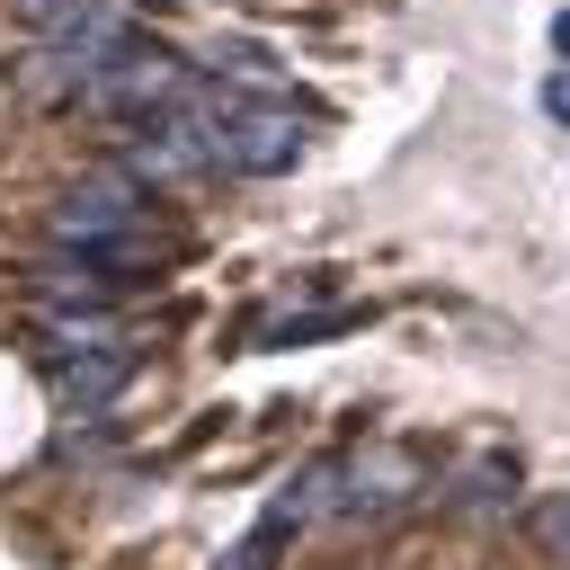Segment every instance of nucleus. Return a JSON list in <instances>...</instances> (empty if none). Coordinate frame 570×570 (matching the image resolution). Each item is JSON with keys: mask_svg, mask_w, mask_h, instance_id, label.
Here are the masks:
<instances>
[{"mask_svg": "<svg viewBox=\"0 0 570 570\" xmlns=\"http://www.w3.org/2000/svg\"><path fill=\"white\" fill-rule=\"evenodd\" d=\"M205 160L249 169V178H276V169H294V160H303V125H294V116H276V107H223V116H214V134H205Z\"/></svg>", "mask_w": 570, "mask_h": 570, "instance_id": "nucleus-1", "label": "nucleus"}, {"mask_svg": "<svg viewBox=\"0 0 570 570\" xmlns=\"http://www.w3.org/2000/svg\"><path fill=\"white\" fill-rule=\"evenodd\" d=\"M45 223H53V240H71V249L89 258V249L125 240V223H134V187H125V178H80V187L53 196Z\"/></svg>", "mask_w": 570, "mask_h": 570, "instance_id": "nucleus-2", "label": "nucleus"}, {"mask_svg": "<svg viewBox=\"0 0 570 570\" xmlns=\"http://www.w3.org/2000/svg\"><path fill=\"white\" fill-rule=\"evenodd\" d=\"M125 374H134V347H125V338H107L98 356H80V365L62 374V401H71L80 419H89V410H98V401H107V392H116Z\"/></svg>", "mask_w": 570, "mask_h": 570, "instance_id": "nucleus-3", "label": "nucleus"}, {"mask_svg": "<svg viewBox=\"0 0 570 570\" xmlns=\"http://www.w3.org/2000/svg\"><path fill=\"white\" fill-rule=\"evenodd\" d=\"M9 9H18V18L36 27V36H62V27H80V18L98 9V0H9Z\"/></svg>", "mask_w": 570, "mask_h": 570, "instance_id": "nucleus-4", "label": "nucleus"}, {"mask_svg": "<svg viewBox=\"0 0 570 570\" xmlns=\"http://www.w3.org/2000/svg\"><path fill=\"white\" fill-rule=\"evenodd\" d=\"M534 543H543L552 561H570V490H552V499L534 508Z\"/></svg>", "mask_w": 570, "mask_h": 570, "instance_id": "nucleus-5", "label": "nucleus"}, {"mask_svg": "<svg viewBox=\"0 0 570 570\" xmlns=\"http://www.w3.org/2000/svg\"><path fill=\"white\" fill-rule=\"evenodd\" d=\"M276 543H285V517H267V525H258V534H249L223 570H276Z\"/></svg>", "mask_w": 570, "mask_h": 570, "instance_id": "nucleus-6", "label": "nucleus"}, {"mask_svg": "<svg viewBox=\"0 0 570 570\" xmlns=\"http://www.w3.org/2000/svg\"><path fill=\"white\" fill-rule=\"evenodd\" d=\"M543 107H552V116L570 125V71H552V80H543Z\"/></svg>", "mask_w": 570, "mask_h": 570, "instance_id": "nucleus-7", "label": "nucleus"}, {"mask_svg": "<svg viewBox=\"0 0 570 570\" xmlns=\"http://www.w3.org/2000/svg\"><path fill=\"white\" fill-rule=\"evenodd\" d=\"M552 45H561V53H570V9H561V18H552Z\"/></svg>", "mask_w": 570, "mask_h": 570, "instance_id": "nucleus-8", "label": "nucleus"}]
</instances>
